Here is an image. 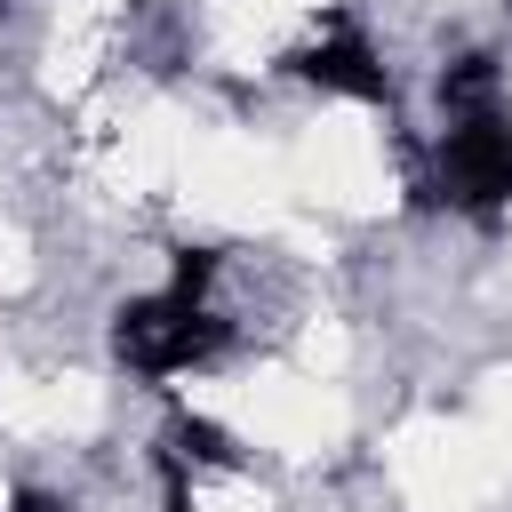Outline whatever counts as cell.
Here are the masks:
<instances>
[{"label":"cell","instance_id":"obj_1","mask_svg":"<svg viewBox=\"0 0 512 512\" xmlns=\"http://www.w3.org/2000/svg\"><path fill=\"white\" fill-rule=\"evenodd\" d=\"M112 352L136 368V376H192L224 352V320L208 312V296H184V288H152V296H128L112 312Z\"/></svg>","mask_w":512,"mask_h":512},{"label":"cell","instance_id":"obj_2","mask_svg":"<svg viewBox=\"0 0 512 512\" xmlns=\"http://www.w3.org/2000/svg\"><path fill=\"white\" fill-rule=\"evenodd\" d=\"M432 192L464 216H496L512 208V120L480 112V120H448L440 128V160H432Z\"/></svg>","mask_w":512,"mask_h":512},{"label":"cell","instance_id":"obj_3","mask_svg":"<svg viewBox=\"0 0 512 512\" xmlns=\"http://www.w3.org/2000/svg\"><path fill=\"white\" fill-rule=\"evenodd\" d=\"M288 72L304 88H320V96H344V104H376V112L392 104V72H384V56H376V40H368V24L352 8H328L288 48Z\"/></svg>","mask_w":512,"mask_h":512},{"label":"cell","instance_id":"obj_4","mask_svg":"<svg viewBox=\"0 0 512 512\" xmlns=\"http://www.w3.org/2000/svg\"><path fill=\"white\" fill-rule=\"evenodd\" d=\"M496 88H504L496 56H456L440 72V112L448 120H480V112H496Z\"/></svg>","mask_w":512,"mask_h":512},{"label":"cell","instance_id":"obj_5","mask_svg":"<svg viewBox=\"0 0 512 512\" xmlns=\"http://www.w3.org/2000/svg\"><path fill=\"white\" fill-rule=\"evenodd\" d=\"M160 448H168L176 464H224V472H240V440H232L224 424H208V416H176Z\"/></svg>","mask_w":512,"mask_h":512},{"label":"cell","instance_id":"obj_6","mask_svg":"<svg viewBox=\"0 0 512 512\" xmlns=\"http://www.w3.org/2000/svg\"><path fill=\"white\" fill-rule=\"evenodd\" d=\"M0 512H72V504H64V496H48V488H16Z\"/></svg>","mask_w":512,"mask_h":512},{"label":"cell","instance_id":"obj_7","mask_svg":"<svg viewBox=\"0 0 512 512\" xmlns=\"http://www.w3.org/2000/svg\"><path fill=\"white\" fill-rule=\"evenodd\" d=\"M0 8H8V0H0Z\"/></svg>","mask_w":512,"mask_h":512}]
</instances>
